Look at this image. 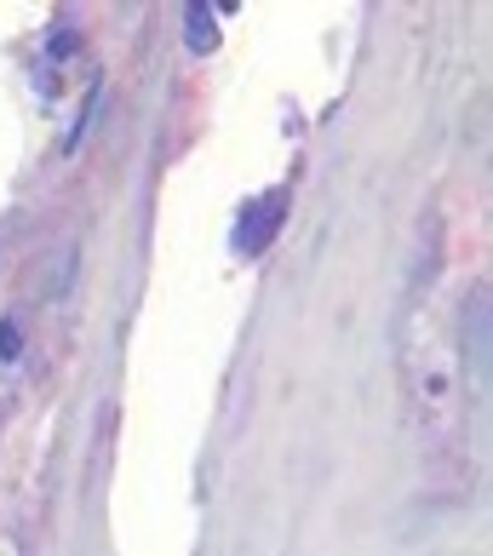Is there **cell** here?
<instances>
[{
	"instance_id": "1",
	"label": "cell",
	"mask_w": 493,
	"mask_h": 556,
	"mask_svg": "<svg viewBox=\"0 0 493 556\" xmlns=\"http://www.w3.org/2000/svg\"><path fill=\"white\" fill-rule=\"evenodd\" d=\"M287 224V190H270V195H258L253 207L241 213V224H236V253H264V247L276 241V230Z\"/></svg>"
},
{
	"instance_id": "2",
	"label": "cell",
	"mask_w": 493,
	"mask_h": 556,
	"mask_svg": "<svg viewBox=\"0 0 493 556\" xmlns=\"http://www.w3.org/2000/svg\"><path fill=\"white\" fill-rule=\"evenodd\" d=\"M477 350V384H488V293H470L465 304V356Z\"/></svg>"
},
{
	"instance_id": "3",
	"label": "cell",
	"mask_w": 493,
	"mask_h": 556,
	"mask_svg": "<svg viewBox=\"0 0 493 556\" xmlns=\"http://www.w3.org/2000/svg\"><path fill=\"white\" fill-rule=\"evenodd\" d=\"M184 40L195 52H218V24H213V7H184Z\"/></svg>"
},
{
	"instance_id": "4",
	"label": "cell",
	"mask_w": 493,
	"mask_h": 556,
	"mask_svg": "<svg viewBox=\"0 0 493 556\" xmlns=\"http://www.w3.org/2000/svg\"><path fill=\"white\" fill-rule=\"evenodd\" d=\"M17 350H24V339H17V321L7 316L0 321V362H17Z\"/></svg>"
}]
</instances>
